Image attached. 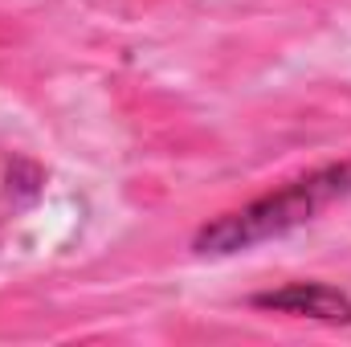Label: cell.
<instances>
[{
  "instance_id": "cell-1",
  "label": "cell",
  "mask_w": 351,
  "mask_h": 347,
  "mask_svg": "<svg viewBox=\"0 0 351 347\" xmlns=\"http://www.w3.org/2000/svg\"><path fill=\"white\" fill-rule=\"evenodd\" d=\"M258 307H274V311H290V315H311V319H327V323H351V302L319 282H294L278 294H262Z\"/></svg>"
}]
</instances>
